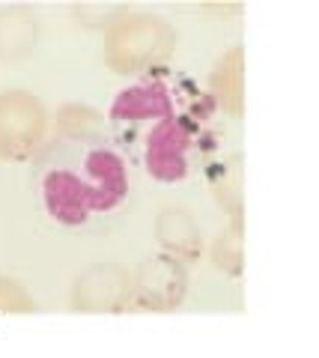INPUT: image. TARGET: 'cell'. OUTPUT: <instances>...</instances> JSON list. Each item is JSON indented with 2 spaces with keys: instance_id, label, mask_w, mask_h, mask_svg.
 Listing matches in <instances>:
<instances>
[{
  "instance_id": "6da1fadb",
  "label": "cell",
  "mask_w": 319,
  "mask_h": 358,
  "mask_svg": "<svg viewBox=\"0 0 319 358\" xmlns=\"http://www.w3.org/2000/svg\"><path fill=\"white\" fill-rule=\"evenodd\" d=\"M176 45L168 21L149 13H128L123 9L107 24L105 33V63L117 75L152 72Z\"/></svg>"
},
{
  "instance_id": "7a4b0ae2",
  "label": "cell",
  "mask_w": 319,
  "mask_h": 358,
  "mask_svg": "<svg viewBox=\"0 0 319 358\" xmlns=\"http://www.w3.org/2000/svg\"><path fill=\"white\" fill-rule=\"evenodd\" d=\"M45 108L27 90H6L0 93V159L27 162L42 147L45 138Z\"/></svg>"
},
{
  "instance_id": "3957f363",
  "label": "cell",
  "mask_w": 319,
  "mask_h": 358,
  "mask_svg": "<svg viewBox=\"0 0 319 358\" xmlns=\"http://www.w3.org/2000/svg\"><path fill=\"white\" fill-rule=\"evenodd\" d=\"M39 192L48 215L63 227H81L96 215V200L78 164L51 162L39 173Z\"/></svg>"
},
{
  "instance_id": "277c9868",
  "label": "cell",
  "mask_w": 319,
  "mask_h": 358,
  "mask_svg": "<svg viewBox=\"0 0 319 358\" xmlns=\"http://www.w3.org/2000/svg\"><path fill=\"white\" fill-rule=\"evenodd\" d=\"M188 296V272L185 263L168 254H152L131 275V308L168 313L176 310Z\"/></svg>"
},
{
  "instance_id": "5b68a950",
  "label": "cell",
  "mask_w": 319,
  "mask_h": 358,
  "mask_svg": "<svg viewBox=\"0 0 319 358\" xmlns=\"http://www.w3.org/2000/svg\"><path fill=\"white\" fill-rule=\"evenodd\" d=\"M69 305L78 313H123L131 308V275L117 263H96L75 278Z\"/></svg>"
},
{
  "instance_id": "8992f818",
  "label": "cell",
  "mask_w": 319,
  "mask_h": 358,
  "mask_svg": "<svg viewBox=\"0 0 319 358\" xmlns=\"http://www.w3.org/2000/svg\"><path fill=\"white\" fill-rule=\"evenodd\" d=\"M194 126L188 117H168L147 138V171L158 182H176L188 173V150H191Z\"/></svg>"
},
{
  "instance_id": "52a82bcc",
  "label": "cell",
  "mask_w": 319,
  "mask_h": 358,
  "mask_svg": "<svg viewBox=\"0 0 319 358\" xmlns=\"http://www.w3.org/2000/svg\"><path fill=\"white\" fill-rule=\"evenodd\" d=\"M78 167H81L87 185H90V192H93L96 212H111L126 200V194H128L126 162L119 159L114 150H107V147L87 150Z\"/></svg>"
},
{
  "instance_id": "ba28073f",
  "label": "cell",
  "mask_w": 319,
  "mask_h": 358,
  "mask_svg": "<svg viewBox=\"0 0 319 358\" xmlns=\"http://www.w3.org/2000/svg\"><path fill=\"white\" fill-rule=\"evenodd\" d=\"M156 236H158V245L164 248L161 254H168L179 263L200 260L203 233H200V224L194 221L191 212H185L179 206L161 209L158 218H156Z\"/></svg>"
},
{
  "instance_id": "9c48e42d",
  "label": "cell",
  "mask_w": 319,
  "mask_h": 358,
  "mask_svg": "<svg viewBox=\"0 0 319 358\" xmlns=\"http://www.w3.org/2000/svg\"><path fill=\"white\" fill-rule=\"evenodd\" d=\"M39 18L30 6H0V60H24L36 48Z\"/></svg>"
},
{
  "instance_id": "30bf717a",
  "label": "cell",
  "mask_w": 319,
  "mask_h": 358,
  "mask_svg": "<svg viewBox=\"0 0 319 358\" xmlns=\"http://www.w3.org/2000/svg\"><path fill=\"white\" fill-rule=\"evenodd\" d=\"M173 117L170 96L161 84H138L117 96L111 108V120L117 122H140V120H168Z\"/></svg>"
},
{
  "instance_id": "8fae6325",
  "label": "cell",
  "mask_w": 319,
  "mask_h": 358,
  "mask_svg": "<svg viewBox=\"0 0 319 358\" xmlns=\"http://www.w3.org/2000/svg\"><path fill=\"white\" fill-rule=\"evenodd\" d=\"M209 87H212L215 102L221 105L227 114L242 117V108H245V51H242V45L230 48L224 57L215 63Z\"/></svg>"
},
{
  "instance_id": "7c38bea8",
  "label": "cell",
  "mask_w": 319,
  "mask_h": 358,
  "mask_svg": "<svg viewBox=\"0 0 319 358\" xmlns=\"http://www.w3.org/2000/svg\"><path fill=\"white\" fill-rule=\"evenodd\" d=\"M242 263H245V248H242V215H236L227 230L218 233V239L212 245V266L224 275H242Z\"/></svg>"
},
{
  "instance_id": "4fadbf2b",
  "label": "cell",
  "mask_w": 319,
  "mask_h": 358,
  "mask_svg": "<svg viewBox=\"0 0 319 358\" xmlns=\"http://www.w3.org/2000/svg\"><path fill=\"white\" fill-rule=\"evenodd\" d=\"M102 129V114L87 105H63L57 114V131L69 141H87Z\"/></svg>"
},
{
  "instance_id": "5bb4252c",
  "label": "cell",
  "mask_w": 319,
  "mask_h": 358,
  "mask_svg": "<svg viewBox=\"0 0 319 358\" xmlns=\"http://www.w3.org/2000/svg\"><path fill=\"white\" fill-rule=\"evenodd\" d=\"M212 188L218 200H221V206H230L233 209V218L242 215V192H239V167H230L227 162L224 164H212Z\"/></svg>"
},
{
  "instance_id": "9a60e30c",
  "label": "cell",
  "mask_w": 319,
  "mask_h": 358,
  "mask_svg": "<svg viewBox=\"0 0 319 358\" xmlns=\"http://www.w3.org/2000/svg\"><path fill=\"white\" fill-rule=\"evenodd\" d=\"M36 301L24 289V284L15 278H3L0 275V313H33Z\"/></svg>"
}]
</instances>
